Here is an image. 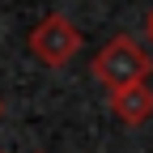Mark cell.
Returning <instances> with one entry per match:
<instances>
[{
    "label": "cell",
    "mask_w": 153,
    "mask_h": 153,
    "mask_svg": "<svg viewBox=\"0 0 153 153\" xmlns=\"http://www.w3.org/2000/svg\"><path fill=\"white\" fill-rule=\"evenodd\" d=\"M149 72H153V60L140 51L136 38H128V34H115L111 43H106L98 55H94V76H98L106 89L140 85Z\"/></svg>",
    "instance_id": "6da1fadb"
},
{
    "label": "cell",
    "mask_w": 153,
    "mask_h": 153,
    "mask_svg": "<svg viewBox=\"0 0 153 153\" xmlns=\"http://www.w3.org/2000/svg\"><path fill=\"white\" fill-rule=\"evenodd\" d=\"M30 51H34L38 64L64 68V64H72V55L81 51V30H76L64 13H47L43 22L30 30Z\"/></svg>",
    "instance_id": "7a4b0ae2"
},
{
    "label": "cell",
    "mask_w": 153,
    "mask_h": 153,
    "mask_svg": "<svg viewBox=\"0 0 153 153\" xmlns=\"http://www.w3.org/2000/svg\"><path fill=\"white\" fill-rule=\"evenodd\" d=\"M111 111L119 115L123 123H145L153 115V89L140 81V85H123V89H111Z\"/></svg>",
    "instance_id": "3957f363"
},
{
    "label": "cell",
    "mask_w": 153,
    "mask_h": 153,
    "mask_svg": "<svg viewBox=\"0 0 153 153\" xmlns=\"http://www.w3.org/2000/svg\"><path fill=\"white\" fill-rule=\"evenodd\" d=\"M145 34H149V38H153V9H149V13H145Z\"/></svg>",
    "instance_id": "277c9868"
},
{
    "label": "cell",
    "mask_w": 153,
    "mask_h": 153,
    "mask_svg": "<svg viewBox=\"0 0 153 153\" xmlns=\"http://www.w3.org/2000/svg\"><path fill=\"white\" fill-rule=\"evenodd\" d=\"M0 111H4V106H0Z\"/></svg>",
    "instance_id": "5b68a950"
}]
</instances>
